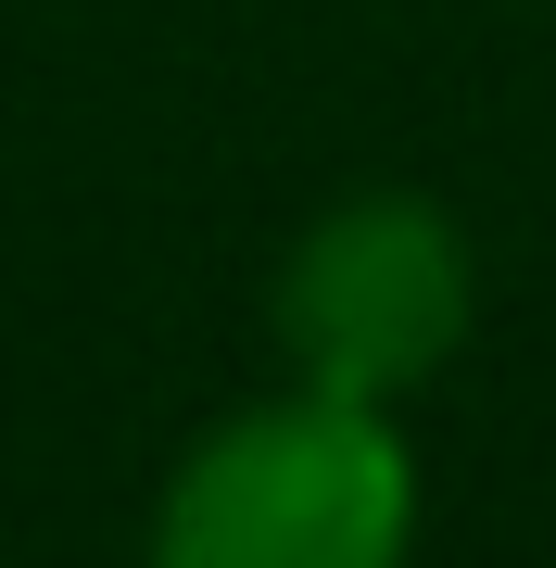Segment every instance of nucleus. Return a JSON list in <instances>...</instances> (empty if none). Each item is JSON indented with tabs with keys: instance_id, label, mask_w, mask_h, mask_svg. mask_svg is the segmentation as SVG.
I'll return each instance as SVG.
<instances>
[{
	"instance_id": "f257e3e1",
	"label": "nucleus",
	"mask_w": 556,
	"mask_h": 568,
	"mask_svg": "<svg viewBox=\"0 0 556 568\" xmlns=\"http://www.w3.org/2000/svg\"><path fill=\"white\" fill-rule=\"evenodd\" d=\"M417 556V443L354 392H253L152 493L140 568H405Z\"/></svg>"
},
{
	"instance_id": "f03ea898",
	"label": "nucleus",
	"mask_w": 556,
	"mask_h": 568,
	"mask_svg": "<svg viewBox=\"0 0 556 568\" xmlns=\"http://www.w3.org/2000/svg\"><path fill=\"white\" fill-rule=\"evenodd\" d=\"M468 342V241L417 190H354L279 253V354L291 379L405 405Z\"/></svg>"
}]
</instances>
